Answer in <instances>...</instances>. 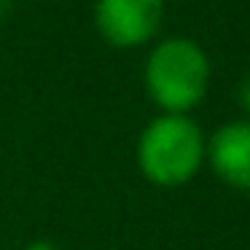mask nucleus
Masks as SVG:
<instances>
[{
    "instance_id": "nucleus-1",
    "label": "nucleus",
    "mask_w": 250,
    "mask_h": 250,
    "mask_svg": "<svg viewBox=\"0 0 250 250\" xmlns=\"http://www.w3.org/2000/svg\"><path fill=\"white\" fill-rule=\"evenodd\" d=\"M205 132L191 116L159 113L137 137L135 162L151 186L180 188L196 178L205 164Z\"/></svg>"
},
{
    "instance_id": "nucleus-2",
    "label": "nucleus",
    "mask_w": 250,
    "mask_h": 250,
    "mask_svg": "<svg viewBox=\"0 0 250 250\" xmlns=\"http://www.w3.org/2000/svg\"><path fill=\"white\" fill-rule=\"evenodd\" d=\"M210 57L196 41L172 35L148 51L143 65L146 94L162 113L194 110L210 89Z\"/></svg>"
},
{
    "instance_id": "nucleus-3",
    "label": "nucleus",
    "mask_w": 250,
    "mask_h": 250,
    "mask_svg": "<svg viewBox=\"0 0 250 250\" xmlns=\"http://www.w3.org/2000/svg\"><path fill=\"white\" fill-rule=\"evenodd\" d=\"M164 19V0H97L94 27L113 49H137L156 38Z\"/></svg>"
},
{
    "instance_id": "nucleus-4",
    "label": "nucleus",
    "mask_w": 250,
    "mask_h": 250,
    "mask_svg": "<svg viewBox=\"0 0 250 250\" xmlns=\"http://www.w3.org/2000/svg\"><path fill=\"white\" fill-rule=\"evenodd\" d=\"M205 162L223 186L250 194V119L218 126L207 140Z\"/></svg>"
},
{
    "instance_id": "nucleus-5",
    "label": "nucleus",
    "mask_w": 250,
    "mask_h": 250,
    "mask_svg": "<svg viewBox=\"0 0 250 250\" xmlns=\"http://www.w3.org/2000/svg\"><path fill=\"white\" fill-rule=\"evenodd\" d=\"M237 103L250 119V73H245V76L239 78V83H237Z\"/></svg>"
},
{
    "instance_id": "nucleus-6",
    "label": "nucleus",
    "mask_w": 250,
    "mask_h": 250,
    "mask_svg": "<svg viewBox=\"0 0 250 250\" xmlns=\"http://www.w3.org/2000/svg\"><path fill=\"white\" fill-rule=\"evenodd\" d=\"M22 250H60L54 242H49V239H33V242H27Z\"/></svg>"
}]
</instances>
